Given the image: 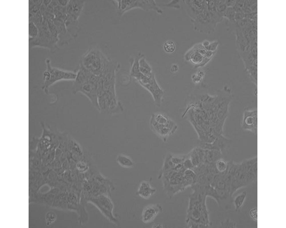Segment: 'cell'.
<instances>
[{
	"instance_id": "cell-8",
	"label": "cell",
	"mask_w": 286,
	"mask_h": 228,
	"mask_svg": "<svg viewBox=\"0 0 286 228\" xmlns=\"http://www.w3.org/2000/svg\"><path fill=\"white\" fill-rule=\"evenodd\" d=\"M141 85L150 92L156 105L160 106L164 93L157 82L154 74L151 76L147 83Z\"/></svg>"
},
{
	"instance_id": "cell-10",
	"label": "cell",
	"mask_w": 286,
	"mask_h": 228,
	"mask_svg": "<svg viewBox=\"0 0 286 228\" xmlns=\"http://www.w3.org/2000/svg\"><path fill=\"white\" fill-rule=\"evenodd\" d=\"M162 210V207L158 204L152 205L147 206L142 212V221L145 223L151 222Z\"/></svg>"
},
{
	"instance_id": "cell-16",
	"label": "cell",
	"mask_w": 286,
	"mask_h": 228,
	"mask_svg": "<svg viewBox=\"0 0 286 228\" xmlns=\"http://www.w3.org/2000/svg\"><path fill=\"white\" fill-rule=\"evenodd\" d=\"M189 155L194 167L197 166L203 163L197 148L192 150Z\"/></svg>"
},
{
	"instance_id": "cell-36",
	"label": "cell",
	"mask_w": 286,
	"mask_h": 228,
	"mask_svg": "<svg viewBox=\"0 0 286 228\" xmlns=\"http://www.w3.org/2000/svg\"><path fill=\"white\" fill-rule=\"evenodd\" d=\"M193 191H194V190H193ZM197 192H198V191H197ZM200 193H201V192H200ZM202 194H203V193H202Z\"/></svg>"
},
{
	"instance_id": "cell-25",
	"label": "cell",
	"mask_w": 286,
	"mask_h": 228,
	"mask_svg": "<svg viewBox=\"0 0 286 228\" xmlns=\"http://www.w3.org/2000/svg\"><path fill=\"white\" fill-rule=\"evenodd\" d=\"M257 208L251 209L249 211V214L251 218L255 221H257Z\"/></svg>"
},
{
	"instance_id": "cell-15",
	"label": "cell",
	"mask_w": 286,
	"mask_h": 228,
	"mask_svg": "<svg viewBox=\"0 0 286 228\" xmlns=\"http://www.w3.org/2000/svg\"><path fill=\"white\" fill-rule=\"evenodd\" d=\"M247 196V192L244 191L235 197L233 203L236 211H239L243 205Z\"/></svg>"
},
{
	"instance_id": "cell-22",
	"label": "cell",
	"mask_w": 286,
	"mask_h": 228,
	"mask_svg": "<svg viewBox=\"0 0 286 228\" xmlns=\"http://www.w3.org/2000/svg\"><path fill=\"white\" fill-rule=\"evenodd\" d=\"M164 48L166 52L171 53L174 51L175 49V45L173 41H167L164 44Z\"/></svg>"
},
{
	"instance_id": "cell-35",
	"label": "cell",
	"mask_w": 286,
	"mask_h": 228,
	"mask_svg": "<svg viewBox=\"0 0 286 228\" xmlns=\"http://www.w3.org/2000/svg\"><path fill=\"white\" fill-rule=\"evenodd\" d=\"M210 44L209 42L207 41H205L203 42V45L205 47L208 46Z\"/></svg>"
},
{
	"instance_id": "cell-33",
	"label": "cell",
	"mask_w": 286,
	"mask_h": 228,
	"mask_svg": "<svg viewBox=\"0 0 286 228\" xmlns=\"http://www.w3.org/2000/svg\"><path fill=\"white\" fill-rule=\"evenodd\" d=\"M207 52L206 51L203 49H202L200 50L199 51V53H200L202 55H205Z\"/></svg>"
},
{
	"instance_id": "cell-34",
	"label": "cell",
	"mask_w": 286,
	"mask_h": 228,
	"mask_svg": "<svg viewBox=\"0 0 286 228\" xmlns=\"http://www.w3.org/2000/svg\"><path fill=\"white\" fill-rule=\"evenodd\" d=\"M212 54H213L212 52L208 51L207 52L205 56L207 57L210 58L212 56Z\"/></svg>"
},
{
	"instance_id": "cell-29",
	"label": "cell",
	"mask_w": 286,
	"mask_h": 228,
	"mask_svg": "<svg viewBox=\"0 0 286 228\" xmlns=\"http://www.w3.org/2000/svg\"><path fill=\"white\" fill-rule=\"evenodd\" d=\"M257 2V1L246 0L244 1V5L250 7L255 3Z\"/></svg>"
},
{
	"instance_id": "cell-13",
	"label": "cell",
	"mask_w": 286,
	"mask_h": 228,
	"mask_svg": "<svg viewBox=\"0 0 286 228\" xmlns=\"http://www.w3.org/2000/svg\"><path fill=\"white\" fill-rule=\"evenodd\" d=\"M206 150L205 151V161L208 163H215L217 160L221 158V151L214 149Z\"/></svg>"
},
{
	"instance_id": "cell-9",
	"label": "cell",
	"mask_w": 286,
	"mask_h": 228,
	"mask_svg": "<svg viewBox=\"0 0 286 228\" xmlns=\"http://www.w3.org/2000/svg\"><path fill=\"white\" fill-rule=\"evenodd\" d=\"M187 14L193 20L200 14L206 7L205 1H183Z\"/></svg>"
},
{
	"instance_id": "cell-12",
	"label": "cell",
	"mask_w": 286,
	"mask_h": 228,
	"mask_svg": "<svg viewBox=\"0 0 286 228\" xmlns=\"http://www.w3.org/2000/svg\"><path fill=\"white\" fill-rule=\"evenodd\" d=\"M143 56L140 55L135 59L132 65L130 71V75L138 81L140 80L144 76L140 71L139 64V60Z\"/></svg>"
},
{
	"instance_id": "cell-5",
	"label": "cell",
	"mask_w": 286,
	"mask_h": 228,
	"mask_svg": "<svg viewBox=\"0 0 286 228\" xmlns=\"http://www.w3.org/2000/svg\"><path fill=\"white\" fill-rule=\"evenodd\" d=\"M194 29L203 34H210L215 30L218 23L206 7L194 19L191 20Z\"/></svg>"
},
{
	"instance_id": "cell-18",
	"label": "cell",
	"mask_w": 286,
	"mask_h": 228,
	"mask_svg": "<svg viewBox=\"0 0 286 228\" xmlns=\"http://www.w3.org/2000/svg\"><path fill=\"white\" fill-rule=\"evenodd\" d=\"M117 161L122 166L129 168L133 165L132 161L129 158L122 155H120L117 158Z\"/></svg>"
},
{
	"instance_id": "cell-14",
	"label": "cell",
	"mask_w": 286,
	"mask_h": 228,
	"mask_svg": "<svg viewBox=\"0 0 286 228\" xmlns=\"http://www.w3.org/2000/svg\"><path fill=\"white\" fill-rule=\"evenodd\" d=\"M143 56L140 58L139 61L140 71L144 75L150 77L153 74L152 69Z\"/></svg>"
},
{
	"instance_id": "cell-26",
	"label": "cell",
	"mask_w": 286,
	"mask_h": 228,
	"mask_svg": "<svg viewBox=\"0 0 286 228\" xmlns=\"http://www.w3.org/2000/svg\"><path fill=\"white\" fill-rule=\"evenodd\" d=\"M46 217V219L48 222L51 223L55 221L56 216L54 213L50 212L47 215Z\"/></svg>"
},
{
	"instance_id": "cell-20",
	"label": "cell",
	"mask_w": 286,
	"mask_h": 228,
	"mask_svg": "<svg viewBox=\"0 0 286 228\" xmlns=\"http://www.w3.org/2000/svg\"><path fill=\"white\" fill-rule=\"evenodd\" d=\"M191 61L195 64H199L201 63L203 59V55L197 52H194L190 55Z\"/></svg>"
},
{
	"instance_id": "cell-1",
	"label": "cell",
	"mask_w": 286,
	"mask_h": 228,
	"mask_svg": "<svg viewBox=\"0 0 286 228\" xmlns=\"http://www.w3.org/2000/svg\"><path fill=\"white\" fill-rule=\"evenodd\" d=\"M100 77V76L92 74L80 66L76 73L72 89L73 94L80 92L84 94L92 104L98 109L97 89Z\"/></svg>"
},
{
	"instance_id": "cell-3",
	"label": "cell",
	"mask_w": 286,
	"mask_h": 228,
	"mask_svg": "<svg viewBox=\"0 0 286 228\" xmlns=\"http://www.w3.org/2000/svg\"><path fill=\"white\" fill-rule=\"evenodd\" d=\"M111 62L101 56L92 53L83 58L81 66L92 74L100 76Z\"/></svg>"
},
{
	"instance_id": "cell-7",
	"label": "cell",
	"mask_w": 286,
	"mask_h": 228,
	"mask_svg": "<svg viewBox=\"0 0 286 228\" xmlns=\"http://www.w3.org/2000/svg\"><path fill=\"white\" fill-rule=\"evenodd\" d=\"M257 112L256 109L245 110L243 112L242 122L243 129L254 134L257 132Z\"/></svg>"
},
{
	"instance_id": "cell-28",
	"label": "cell",
	"mask_w": 286,
	"mask_h": 228,
	"mask_svg": "<svg viewBox=\"0 0 286 228\" xmlns=\"http://www.w3.org/2000/svg\"><path fill=\"white\" fill-rule=\"evenodd\" d=\"M218 44V43L217 42H214L209 45L205 47L208 50H214L217 48Z\"/></svg>"
},
{
	"instance_id": "cell-17",
	"label": "cell",
	"mask_w": 286,
	"mask_h": 228,
	"mask_svg": "<svg viewBox=\"0 0 286 228\" xmlns=\"http://www.w3.org/2000/svg\"><path fill=\"white\" fill-rule=\"evenodd\" d=\"M229 162L221 158L219 159L215 162L216 169L219 173L224 174L226 173L228 167Z\"/></svg>"
},
{
	"instance_id": "cell-21",
	"label": "cell",
	"mask_w": 286,
	"mask_h": 228,
	"mask_svg": "<svg viewBox=\"0 0 286 228\" xmlns=\"http://www.w3.org/2000/svg\"><path fill=\"white\" fill-rule=\"evenodd\" d=\"M235 12L232 7H227L223 13V17L227 18L231 21L235 20Z\"/></svg>"
},
{
	"instance_id": "cell-11",
	"label": "cell",
	"mask_w": 286,
	"mask_h": 228,
	"mask_svg": "<svg viewBox=\"0 0 286 228\" xmlns=\"http://www.w3.org/2000/svg\"><path fill=\"white\" fill-rule=\"evenodd\" d=\"M156 190L152 187L148 182L143 181L139 186L137 194L140 197L148 199L154 195Z\"/></svg>"
},
{
	"instance_id": "cell-32",
	"label": "cell",
	"mask_w": 286,
	"mask_h": 228,
	"mask_svg": "<svg viewBox=\"0 0 286 228\" xmlns=\"http://www.w3.org/2000/svg\"><path fill=\"white\" fill-rule=\"evenodd\" d=\"M153 228H162L163 227V226L160 223H156L153 225Z\"/></svg>"
},
{
	"instance_id": "cell-24",
	"label": "cell",
	"mask_w": 286,
	"mask_h": 228,
	"mask_svg": "<svg viewBox=\"0 0 286 228\" xmlns=\"http://www.w3.org/2000/svg\"><path fill=\"white\" fill-rule=\"evenodd\" d=\"M221 226L222 227L226 228H236V223L230 219H227L221 223Z\"/></svg>"
},
{
	"instance_id": "cell-6",
	"label": "cell",
	"mask_w": 286,
	"mask_h": 228,
	"mask_svg": "<svg viewBox=\"0 0 286 228\" xmlns=\"http://www.w3.org/2000/svg\"><path fill=\"white\" fill-rule=\"evenodd\" d=\"M119 1V9L122 14L136 7H140L146 11L150 9H154L160 13H162V10L158 7L154 1L124 0L120 1Z\"/></svg>"
},
{
	"instance_id": "cell-30",
	"label": "cell",
	"mask_w": 286,
	"mask_h": 228,
	"mask_svg": "<svg viewBox=\"0 0 286 228\" xmlns=\"http://www.w3.org/2000/svg\"><path fill=\"white\" fill-rule=\"evenodd\" d=\"M225 1L227 7H233L235 5L236 0H225Z\"/></svg>"
},
{
	"instance_id": "cell-2",
	"label": "cell",
	"mask_w": 286,
	"mask_h": 228,
	"mask_svg": "<svg viewBox=\"0 0 286 228\" xmlns=\"http://www.w3.org/2000/svg\"><path fill=\"white\" fill-rule=\"evenodd\" d=\"M46 70L43 74V83L41 87L45 93L47 94L49 88L55 83L61 80H74L76 73L52 67L50 60L46 61Z\"/></svg>"
},
{
	"instance_id": "cell-19",
	"label": "cell",
	"mask_w": 286,
	"mask_h": 228,
	"mask_svg": "<svg viewBox=\"0 0 286 228\" xmlns=\"http://www.w3.org/2000/svg\"><path fill=\"white\" fill-rule=\"evenodd\" d=\"M216 10L218 13L221 17H223V13L227 7L225 0L215 1Z\"/></svg>"
},
{
	"instance_id": "cell-23",
	"label": "cell",
	"mask_w": 286,
	"mask_h": 228,
	"mask_svg": "<svg viewBox=\"0 0 286 228\" xmlns=\"http://www.w3.org/2000/svg\"><path fill=\"white\" fill-rule=\"evenodd\" d=\"M183 167L185 169H192L194 168V166L190 157L189 156H186L182 163Z\"/></svg>"
},
{
	"instance_id": "cell-27",
	"label": "cell",
	"mask_w": 286,
	"mask_h": 228,
	"mask_svg": "<svg viewBox=\"0 0 286 228\" xmlns=\"http://www.w3.org/2000/svg\"><path fill=\"white\" fill-rule=\"evenodd\" d=\"M245 14L243 11L236 12L235 13L234 19L237 21L243 19L245 16Z\"/></svg>"
},
{
	"instance_id": "cell-4",
	"label": "cell",
	"mask_w": 286,
	"mask_h": 228,
	"mask_svg": "<svg viewBox=\"0 0 286 228\" xmlns=\"http://www.w3.org/2000/svg\"><path fill=\"white\" fill-rule=\"evenodd\" d=\"M252 182L246 160L237 163L232 179L230 190L231 197L239 189Z\"/></svg>"
},
{
	"instance_id": "cell-31",
	"label": "cell",
	"mask_w": 286,
	"mask_h": 228,
	"mask_svg": "<svg viewBox=\"0 0 286 228\" xmlns=\"http://www.w3.org/2000/svg\"><path fill=\"white\" fill-rule=\"evenodd\" d=\"M178 69V67L177 65H172L171 68V71L173 72H176Z\"/></svg>"
}]
</instances>
